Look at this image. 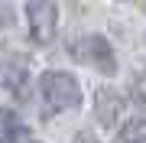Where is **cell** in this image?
Segmentation results:
<instances>
[{
    "mask_svg": "<svg viewBox=\"0 0 146 143\" xmlns=\"http://www.w3.org/2000/svg\"><path fill=\"white\" fill-rule=\"evenodd\" d=\"M39 94L52 111H68L81 104V85L68 72H42L39 78Z\"/></svg>",
    "mask_w": 146,
    "mask_h": 143,
    "instance_id": "6da1fadb",
    "label": "cell"
},
{
    "mask_svg": "<svg viewBox=\"0 0 146 143\" xmlns=\"http://www.w3.org/2000/svg\"><path fill=\"white\" fill-rule=\"evenodd\" d=\"M26 26H29L33 43H39V46L52 43L55 29H58V10H55V3H49V0H29L26 3Z\"/></svg>",
    "mask_w": 146,
    "mask_h": 143,
    "instance_id": "7a4b0ae2",
    "label": "cell"
},
{
    "mask_svg": "<svg viewBox=\"0 0 146 143\" xmlns=\"http://www.w3.org/2000/svg\"><path fill=\"white\" fill-rule=\"evenodd\" d=\"M72 55L81 59V62L91 65V69L104 72V75L117 72V55H114V49H110V43L104 36H84V39H78V46L72 49Z\"/></svg>",
    "mask_w": 146,
    "mask_h": 143,
    "instance_id": "3957f363",
    "label": "cell"
},
{
    "mask_svg": "<svg viewBox=\"0 0 146 143\" xmlns=\"http://www.w3.org/2000/svg\"><path fill=\"white\" fill-rule=\"evenodd\" d=\"M33 130L26 124H20V117L7 107H0V140H29Z\"/></svg>",
    "mask_w": 146,
    "mask_h": 143,
    "instance_id": "277c9868",
    "label": "cell"
},
{
    "mask_svg": "<svg viewBox=\"0 0 146 143\" xmlns=\"http://www.w3.org/2000/svg\"><path fill=\"white\" fill-rule=\"evenodd\" d=\"M120 107H123V101L117 98V91H107V88L98 91V120L104 124V127L120 117Z\"/></svg>",
    "mask_w": 146,
    "mask_h": 143,
    "instance_id": "5b68a950",
    "label": "cell"
},
{
    "mask_svg": "<svg viewBox=\"0 0 146 143\" xmlns=\"http://www.w3.org/2000/svg\"><path fill=\"white\" fill-rule=\"evenodd\" d=\"M117 140L120 143H146V120H143V117L127 120L123 127L117 130Z\"/></svg>",
    "mask_w": 146,
    "mask_h": 143,
    "instance_id": "8992f818",
    "label": "cell"
},
{
    "mask_svg": "<svg viewBox=\"0 0 146 143\" xmlns=\"http://www.w3.org/2000/svg\"><path fill=\"white\" fill-rule=\"evenodd\" d=\"M3 81H7V88L16 94V101H26L29 98V81H23V69H10L3 75Z\"/></svg>",
    "mask_w": 146,
    "mask_h": 143,
    "instance_id": "52a82bcc",
    "label": "cell"
}]
</instances>
